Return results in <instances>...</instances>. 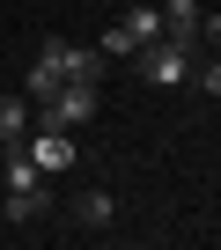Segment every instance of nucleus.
<instances>
[{
	"instance_id": "20e7f679",
	"label": "nucleus",
	"mask_w": 221,
	"mask_h": 250,
	"mask_svg": "<svg viewBox=\"0 0 221 250\" xmlns=\"http://www.w3.org/2000/svg\"><path fill=\"white\" fill-rule=\"evenodd\" d=\"M22 147H30V162H37L44 177H52V169H74V133H66V125H37Z\"/></svg>"
},
{
	"instance_id": "9b49d317",
	"label": "nucleus",
	"mask_w": 221,
	"mask_h": 250,
	"mask_svg": "<svg viewBox=\"0 0 221 250\" xmlns=\"http://www.w3.org/2000/svg\"><path fill=\"white\" fill-rule=\"evenodd\" d=\"M199 96H214V103H221V59H206V66H199Z\"/></svg>"
},
{
	"instance_id": "1a4fd4ad",
	"label": "nucleus",
	"mask_w": 221,
	"mask_h": 250,
	"mask_svg": "<svg viewBox=\"0 0 221 250\" xmlns=\"http://www.w3.org/2000/svg\"><path fill=\"white\" fill-rule=\"evenodd\" d=\"M118 22H126V30H133V52H140V44H155V37H162V8H133V15H118Z\"/></svg>"
},
{
	"instance_id": "6e6552de",
	"label": "nucleus",
	"mask_w": 221,
	"mask_h": 250,
	"mask_svg": "<svg viewBox=\"0 0 221 250\" xmlns=\"http://www.w3.org/2000/svg\"><path fill=\"white\" fill-rule=\"evenodd\" d=\"M44 213H52V191H44V184L8 191V221H44Z\"/></svg>"
},
{
	"instance_id": "f03ea898",
	"label": "nucleus",
	"mask_w": 221,
	"mask_h": 250,
	"mask_svg": "<svg viewBox=\"0 0 221 250\" xmlns=\"http://www.w3.org/2000/svg\"><path fill=\"white\" fill-rule=\"evenodd\" d=\"M88 118H96V81H59L37 103V125H66L74 133V125H88Z\"/></svg>"
},
{
	"instance_id": "39448f33",
	"label": "nucleus",
	"mask_w": 221,
	"mask_h": 250,
	"mask_svg": "<svg viewBox=\"0 0 221 250\" xmlns=\"http://www.w3.org/2000/svg\"><path fill=\"white\" fill-rule=\"evenodd\" d=\"M110 221H118V199H110V191H96V184H88V191H74V228H88V235H96V228H110Z\"/></svg>"
},
{
	"instance_id": "f8f14e48",
	"label": "nucleus",
	"mask_w": 221,
	"mask_h": 250,
	"mask_svg": "<svg viewBox=\"0 0 221 250\" xmlns=\"http://www.w3.org/2000/svg\"><path fill=\"white\" fill-rule=\"evenodd\" d=\"M199 37H206V44H221V15H199Z\"/></svg>"
},
{
	"instance_id": "7ed1b4c3",
	"label": "nucleus",
	"mask_w": 221,
	"mask_h": 250,
	"mask_svg": "<svg viewBox=\"0 0 221 250\" xmlns=\"http://www.w3.org/2000/svg\"><path fill=\"white\" fill-rule=\"evenodd\" d=\"M37 59H52V66H59V81H103V66H110L96 44H66V37H44V44H37Z\"/></svg>"
},
{
	"instance_id": "9d476101",
	"label": "nucleus",
	"mask_w": 221,
	"mask_h": 250,
	"mask_svg": "<svg viewBox=\"0 0 221 250\" xmlns=\"http://www.w3.org/2000/svg\"><path fill=\"white\" fill-rule=\"evenodd\" d=\"M96 52H103V59H133V30H126V22H110V30H103V44H96Z\"/></svg>"
},
{
	"instance_id": "0eeeda50",
	"label": "nucleus",
	"mask_w": 221,
	"mask_h": 250,
	"mask_svg": "<svg viewBox=\"0 0 221 250\" xmlns=\"http://www.w3.org/2000/svg\"><path fill=\"white\" fill-rule=\"evenodd\" d=\"M30 140V96H0V147Z\"/></svg>"
},
{
	"instance_id": "423d86ee",
	"label": "nucleus",
	"mask_w": 221,
	"mask_h": 250,
	"mask_svg": "<svg viewBox=\"0 0 221 250\" xmlns=\"http://www.w3.org/2000/svg\"><path fill=\"white\" fill-rule=\"evenodd\" d=\"M155 8H162V37L199 44V0H155Z\"/></svg>"
},
{
	"instance_id": "f257e3e1",
	"label": "nucleus",
	"mask_w": 221,
	"mask_h": 250,
	"mask_svg": "<svg viewBox=\"0 0 221 250\" xmlns=\"http://www.w3.org/2000/svg\"><path fill=\"white\" fill-rule=\"evenodd\" d=\"M133 66H140V81H155V88H184V81H192V44L155 37V44L133 52Z\"/></svg>"
}]
</instances>
